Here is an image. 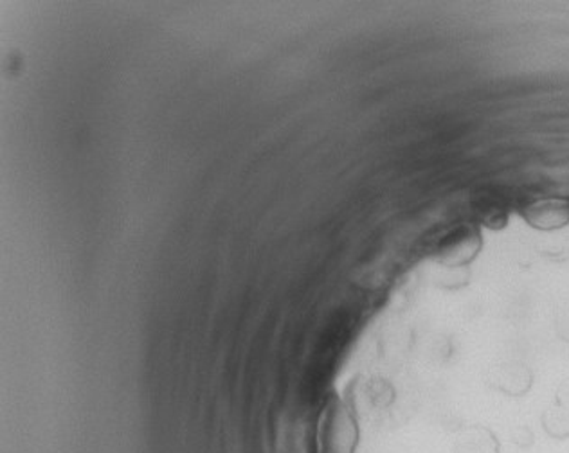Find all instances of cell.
Segmentation results:
<instances>
[{"instance_id":"cell-2","label":"cell","mask_w":569,"mask_h":453,"mask_svg":"<svg viewBox=\"0 0 569 453\" xmlns=\"http://www.w3.org/2000/svg\"><path fill=\"white\" fill-rule=\"evenodd\" d=\"M483 234L476 223H458L438 240L432 260L446 269H461L478 258Z\"/></svg>"},{"instance_id":"cell-4","label":"cell","mask_w":569,"mask_h":453,"mask_svg":"<svg viewBox=\"0 0 569 453\" xmlns=\"http://www.w3.org/2000/svg\"><path fill=\"white\" fill-rule=\"evenodd\" d=\"M498 444L492 435L479 430H469L455 441V453H496Z\"/></svg>"},{"instance_id":"cell-1","label":"cell","mask_w":569,"mask_h":453,"mask_svg":"<svg viewBox=\"0 0 569 453\" xmlns=\"http://www.w3.org/2000/svg\"><path fill=\"white\" fill-rule=\"evenodd\" d=\"M319 453H356L359 423L347 403L333 397L319 425Z\"/></svg>"},{"instance_id":"cell-3","label":"cell","mask_w":569,"mask_h":453,"mask_svg":"<svg viewBox=\"0 0 569 453\" xmlns=\"http://www.w3.org/2000/svg\"><path fill=\"white\" fill-rule=\"evenodd\" d=\"M521 217L537 231H559L562 226L569 225V200H537L521 209Z\"/></svg>"}]
</instances>
